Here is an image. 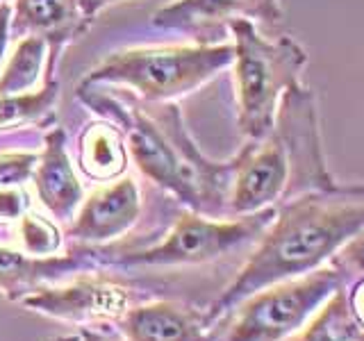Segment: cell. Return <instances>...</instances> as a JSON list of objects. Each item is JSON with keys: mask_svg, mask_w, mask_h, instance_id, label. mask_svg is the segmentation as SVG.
<instances>
[{"mask_svg": "<svg viewBox=\"0 0 364 341\" xmlns=\"http://www.w3.org/2000/svg\"><path fill=\"white\" fill-rule=\"evenodd\" d=\"M330 266L339 271L341 280L364 276V230L339 248V253L328 261Z\"/></svg>", "mask_w": 364, "mask_h": 341, "instance_id": "obj_22", "label": "cell"}, {"mask_svg": "<svg viewBox=\"0 0 364 341\" xmlns=\"http://www.w3.org/2000/svg\"><path fill=\"white\" fill-rule=\"evenodd\" d=\"M37 162V153H0V189L23 185L32 178Z\"/></svg>", "mask_w": 364, "mask_h": 341, "instance_id": "obj_21", "label": "cell"}, {"mask_svg": "<svg viewBox=\"0 0 364 341\" xmlns=\"http://www.w3.org/2000/svg\"><path fill=\"white\" fill-rule=\"evenodd\" d=\"M287 341H364V328L350 316L344 289H337L303 330Z\"/></svg>", "mask_w": 364, "mask_h": 341, "instance_id": "obj_17", "label": "cell"}, {"mask_svg": "<svg viewBox=\"0 0 364 341\" xmlns=\"http://www.w3.org/2000/svg\"><path fill=\"white\" fill-rule=\"evenodd\" d=\"M341 287L335 266H321L301 278L284 280L239 303L223 341H287L333 298ZM225 318V321H228Z\"/></svg>", "mask_w": 364, "mask_h": 341, "instance_id": "obj_4", "label": "cell"}, {"mask_svg": "<svg viewBox=\"0 0 364 341\" xmlns=\"http://www.w3.org/2000/svg\"><path fill=\"white\" fill-rule=\"evenodd\" d=\"M57 100V82L53 80V68L46 75V85L30 94L3 96L0 98V132L23 128L28 123H37L48 114Z\"/></svg>", "mask_w": 364, "mask_h": 341, "instance_id": "obj_19", "label": "cell"}, {"mask_svg": "<svg viewBox=\"0 0 364 341\" xmlns=\"http://www.w3.org/2000/svg\"><path fill=\"white\" fill-rule=\"evenodd\" d=\"M228 30L235 48L239 130L248 141L264 139L273 130L284 91L303 82L307 53L287 34L276 39L264 37L253 21H235Z\"/></svg>", "mask_w": 364, "mask_h": 341, "instance_id": "obj_2", "label": "cell"}, {"mask_svg": "<svg viewBox=\"0 0 364 341\" xmlns=\"http://www.w3.org/2000/svg\"><path fill=\"white\" fill-rule=\"evenodd\" d=\"M273 130L287 148L291 164V191L287 198L335 185L337 180L326 162L321 119H318V105L312 89L301 82L284 91Z\"/></svg>", "mask_w": 364, "mask_h": 341, "instance_id": "obj_7", "label": "cell"}, {"mask_svg": "<svg viewBox=\"0 0 364 341\" xmlns=\"http://www.w3.org/2000/svg\"><path fill=\"white\" fill-rule=\"evenodd\" d=\"M28 212V196L18 187L0 189V225L18 221Z\"/></svg>", "mask_w": 364, "mask_h": 341, "instance_id": "obj_23", "label": "cell"}, {"mask_svg": "<svg viewBox=\"0 0 364 341\" xmlns=\"http://www.w3.org/2000/svg\"><path fill=\"white\" fill-rule=\"evenodd\" d=\"M128 166V148L121 130L109 123H91L80 136V168L91 180H117Z\"/></svg>", "mask_w": 364, "mask_h": 341, "instance_id": "obj_16", "label": "cell"}, {"mask_svg": "<svg viewBox=\"0 0 364 341\" xmlns=\"http://www.w3.org/2000/svg\"><path fill=\"white\" fill-rule=\"evenodd\" d=\"M91 341H102V339H100V337H96V335H94V339H91Z\"/></svg>", "mask_w": 364, "mask_h": 341, "instance_id": "obj_28", "label": "cell"}, {"mask_svg": "<svg viewBox=\"0 0 364 341\" xmlns=\"http://www.w3.org/2000/svg\"><path fill=\"white\" fill-rule=\"evenodd\" d=\"M341 289H344V298L350 316L364 328V276L341 280Z\"/></svg>", "mask_w": 364, "mask_h": 341, "instance_id": "obj_24", "label": "cell"}, {"mask_svg": "<svg viewBox=\"0 0 364 341\" xmlns=\"http://www.w3.org/2000/svg\"><path fill=\"white\" fill-rule=\"evenodd\" d=\"M119 330L125 341H214L216 332L205 321V312L196 307L155 301L128 307L121 316Z\"/></svg>", "mask_w": 364, "mask_h": 341, "instance_id": "obj_12", "label": "cell"}, {"mask_svg": "<svg viewBox=\"0 0 364 341\" xmlns=\"http://www.w3.org/2000/svg\"><path fill=\"white\" fill-rule=\"evenodd\" d=\"M96 261L89 255H48L32 257L11 248H0V291L11 303H21L39 287L57 282L64 276L94 269Z\"/></svg>", "mask_w": 364, "mask_h": 341, "instance_id": "obj_14", "label": "cell"}, {"mask_svg": "<svg viewBox=\"0 0 364 341\" xmlns=\"http://www.w3.org/2000/svg\"><path fill=\"white\" fill-rule=\"evenodd\" d=\"M148 114L162 128L171 151L176 155L178 175L182 182L185 198L182 205L191 212L212 216V219H225L230 216L228 202H230V189L235 178V157L225 162H214L205 157L182 119V112L173 102H153Z\"/></svg>", "mask_w": 364, "mask_h": 341, "instance_id": "obj_6", "label": "cell"}, {"mask_svg": "<svg viewBox=\"0 0 364 341\" xmlns=\"http://www.w3.org/2000/svg\"><path fill=\"white\" fill-rule=\"evenodd\" d=\"M273 216H276V207L242 216H225V219H212V216L189 212L176 221L173 230L164 237V242L107 259V264L121 269L208 264V261L225 257L232 250L257 244V239L271 225Z\"/></svg>", "mask_w": 364, "mask_h": 341, "instance_id": "obj_5", "label": "cell"}, {"mask_svg": "<svg viewBox=\"0 0 364 341\" xmlns=\"http://www.w3.org/2000/svg\"><path fill=\"white\" fill-rule=\"evenodd\" d=\"M0 5H3V0H0Z\"/></svg>", "mask_w": 364, "mask_h": 341, "instance_id": "obj_29", "label": "cell"}, {"mask_svg": "<svg viewBox=\"0 0 364 341\" xmlns=\"http://www.w3.org/2000/svg\"><path fill=\"white\" fill-rule=\"evenodd\" d=\"M34 187H37L39 200L55 219H71L82 200V187L73 173L71 159L66 153V132L60 125L46 134L43 153L34 166Z\"/></svg>", "mask_w": 364, "mask_h": 341, "instance_id": "obj_15", "label": "cell"}, {"mask_svg": "<svg viewBox=\"0 0 364 341\" xmlns=\"http://www.w3.org/2000/svg\"><path fill=\"white\" fill-rule=\"evenodd\" d=\"M291 191V164L276 130L264 139L246 141L235 155V178L228 212L230 216L276 207Z\"/></svg>", "mask_w": 364, "mask_h": 341, "instance_id": "obj_8", "label": "cell"}, {"mask_svg": "<svg viewBox=\"0 0 364 341\" xmlns=\"http://www.w3.org/2000/svg\"><path fill=\"white\" fill-rule=\"evenodd\" d=\"M18 237H21L23 250L32 257L55 255L62 246L60 227L37 212H26L18 219Z\"/></svg>", "mask_w": 364, "mask_h": 341, "instance_id": "obj_20", "label": "cell"}, {"mask_svg": "<svg viewBox=\"0 0 364 341\" xmlns=\"http://www.w3.org/2000/svg\"><path fill=\"white\" fill-rule=\"evenodd\" d=\"M9 18H11V7L3 3L0 5V60H3V53L9 41Z\"/></svg>", "mask_w": 364, "mask_h": 341, "instance_id": "obj_25", "label": "cell"}, {"mask_svg": "<svg viewBox=\"0 0 364 341\" xmlns=\"http://www.w3.org/2000/svg\"><path fill=\"white\" fill-rule=\"evenodd\" d=\"M94 335L91 332H75V335H64V337H53V339H46V341H91Z\"/></svg>", "mask_w": 364, "mask_h": 341, "instance_id": "obj_26", "label": "cell"}, {"mask_svg": "<svg viewBox=\"0 0 364 341\" xmlns=\"http://www.w3.org/2000/svg\"><path fill=\"white\" fill-rule=\"evenodd\" d=\"M141 207L134 180L123 178L96 189L77 212L68 234L87 244H105L121 237L136 221Z\"/></svg>", "mask_w": 364, "mask_h": 341, "instance_id": "obj_13", "label": "cell"}, {"mask_svg": "<svg viewBox=\"0 0 364 341\" xmlns=\"http://www.w3.org/2000/svg\"><path fill=\"white\" fill-rule=\"evenodd\" d=\"M96 9L89 0H14L9 34L14 39L39 37L50 53L82 34L94 21Z\"/></svg>", "mask_w": 364, "mask_h": 341, "instance_id": "obj_11", "label": "cell"}, {"mask_svg": "<svg viewBox=\"0 0 364 341\" xmlns=\"http://www.w3.org/2000/svg\"><path fill=\"white\" fill-rule=\"evenodd\" d=\"M232 43L134 48L109 55L105 62L91 68L80 87L125 85L146 102H171L232 66Z\"/></svg>", "mask_w": 364, "mask_h": 341, "instance_id": "obj_3", "label": "cell"}, {"mask_svg": "<svg viewBox=\"0 0 364 341\" xmlns=\"http://www.w3.org/2000/svg\"><path fill=\"white\" fill-rule=\"evenodd\" d=\"M360 230H364V182H335L284 198L235 280L205 310V321L216 332V325L248 296L326 266Z\"/></svg>", "mask_w": 364, "mask_h": 341, "instance_id": "obj_1", "label": "cell"}, {"mask_svg": "<svg viewBox=\"0 0 364 341\" xmlns=\"http://www.w3.org/2000/svg\"><path fill=\"white\" fill-rule=\"evenodd\" d=\"M46 50H48V43L39 37L18 39V45L14 55H11L7 68L0 73V98L26 94L28 89L37 85Z\"/></svg>", "mask_w": 364, "mask_h": 341, "instance_id": "obj_18", "label": "cell"}, {"mask_svg": "<svg viewBox=\"0 0 364 341\" xmlns=\"http://www.w3.org/2000/svg\"><path fill=\"white\" fill-rule=\"evenodd\" d=\"M89 3H91V7H94L96 11L102 7V5H105V3H114V0H89Z\"/></svg>", "mask_w": 364, "mask_h": 341, "instance_id": "obj_27", "label": "cell"}, {"mask_svg": "<svg viewBox=\"0 0 364 341\" xmlns=\"http://www.w3.org/2000/svg\"><path fill=\"white\" fill-rule=\"evenodd\" d=\"M282 16L280 0H176L155 11L153 26L200 39L203 34L228 30L235 21L278 26Z\"/></svg>", "mask_w": 364, "mask_h": 341, "instance_id": "obj_10", "label": "cell"}, {"mask_svg": "<svg viewBox=\"0 0 364 341\" xmlns=\"http://www.w3.org/2000/svg\"><path fill=\"white\" fill-rule=\"evenodd\" d=\"M21 305L68 323H119L130 307V291L114 280L87 273L64 287H39Z\"/></svg>", "mask_w": 364, "mask_h": 341, "instance_id": "obj_9", "label": "cell"}]
</instances>
